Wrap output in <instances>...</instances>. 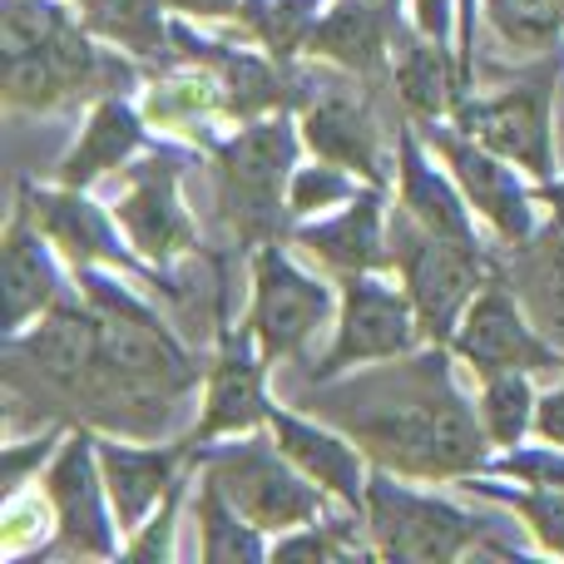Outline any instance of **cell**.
<instances>
[{
  "instance_id": "obj_1",
  "label": "cell",
  "mask_w": 564,
  "mask_h": 564,
  "mask_svg": "<svg viewBox=\"0 0 564 564\" xmlns=\"http://www.w3.org/2000/svg\"><path fill=\"white\" fill-rule=\"evenodd\" d=\"M75 288L99 312V387L89 426L159 436L174 406L198 391V361L174 337L154 302L134 292V278L115 268H75Z\"/></svg>"
},
{
  "instance_id": "obj_2",
  "label": "cell",
  "mask_w": 564,
  "mask_h": 564,
  "mask_svg": "<svg viewBox=\"0 0 564 564\" xmlns=\"http://www.w3.org/2000/svg\"><path fill=\"white\" fill-rule=\"evenodd\" d=\"M351 441L406 480H466L490 466V436L476 406L456 391L451 377V347H431L421 361L401 371L397 391H381L367 411L341 421Z\"/></svg>"
},
{
  "instance_id": "obj_3",
  "label": "cell",
  "mask_w": 564,
  "mask_h": 564,
  "mask_svg": "<svg viewBox=\"0 0 564 564\" xmlns=\"http://www.w3.org/2000/svg\"><path fill=\"white\" fill-rule=\"evenodd\" d=\"M297 149L302 129L292 105L228 129L208 149L218 214L243 253H253L258 243H273V238H288V184L297 174Z\"/></svg>"
},
{
  "instance_id": "obj_4",
  "label": "cell",
  "mask_w": 564,
  "mask_h": 564,
  "mask_svg": "<svg viewBox=\"0 0 564 564\" xmlns=\"http://www.w3.org/2000/svg\"><path fill=\"white\" fill-rule=\"evenodd\" d=\"M6 387L59 401L65 421H89L99 387V312L85 292L59 297L40 322L6 337Z\"/></svg>"
},
{
  "instance_id": "obj_5",
  "label": "cell",
  "mask_w": 564,
  "mask_h": 564,
  "mask_svg": "<svg viewBox=\"0 0 564 564\" xmlns=\"http://www.w3.org/2000/svg\"><path fill=\"white\" fill-rule=\"evenodd\" d=\"M361 530H367L377 560L451 564L460 555L486 550V520L431 496V490H416L406 476H397L387 466H371Z\"/></svg>"
},
{
  "instance_id": "obj_6",
  "label": "cell",
  "mask_w": 564,
  "mask_h": 564,
  "mask_svg": "<svg viewBox=\"0 0 564 564\" xmlns=\"http://www.w3.org/2000/svg\"><path fill=\"white\" fill-rule=\"evenodd\" d=\"M391 263H397L401 288L411 292V307L421 317L426 347H451L466 307L486 282H496L486 243H456V238H436L406 214L391 228Z\"/></svg>"
},
{
  "instance_id": "obj_7",
  "label": "cell",
  "mask_w": 564,
  "mask_h": 564,
  "mask_svg": "<svg viewBox=\"0 0 564 564\" xmlns=\"http://www.w3.org/2000/svg\"><path fill=\"white\" fill-rule=\"evenodd\" d=\"M15 198L30 208V218L40 224V234L55 243V253L69 268H115V273L134 278L139 288H159L164 297H184L178 278L169 268H154L129 234L119 228L115 208L95 204L89 188H69V184H35V178H20Z\"/></svg>"
},
{
  "instance_id": "obj_8",
  "label": "cell",
  "mask_w": 564,
  "mask_h": 564,
  "mask_svg": "<svg viewBox=\"0 0 564 564\" xmlns=\"http://www.w3.org/2000/svg\"><path fill=\"white\" fill-rule=\"evenodd\" d=\"M198 466H208L224 490L234 496V506L253 520L268 535H288V530L307 525L327 510V490L317 480H307L273 441V431H248V436H228V446H204L194 451Z\"/></svg>"
},
{
  "instance_id": "obj_9",
  "label": "cell",
  "mask_w": 564,
  "mask_h": 564,
  "mask_svg": "<svg viewBox=\"0 0 564 564\" xmlns=\"http://www.w3.org/2000/svg\"><path fill=\"white\" fill-rule=\"evenodd\" d=\"M426 341L421 317L411 307V292L401 278L387 273H347L337 278V327H332L327 357L312 367V381L347 377L357 367H377V361H406L411 351Z\"/></svg>"
},
{
  "instance_id": "obj_10",
  "label": "cell",
  "mask_w": 564,
  "mask_h": 564,
  "mask_svg": "<svg viewBox=\"0 0 564 564\" xmlns=\"http://www.w3.org/2000/svg\"><path fill=\"white\" fill-rule=\"evenodd\" d=\"M139 85L134 55L115 50L99 40L95 30L79 20L65 40L25 59H6V105L25 109V115H50V109L79 105V99H105V95H129Z\"/></svg>"
},
{
  "instance_id": "obj_11",
  "label": "cell",
  "mask_w": 564,
  "mask_h": 564,
  "mask_svg": "<svg viewBox=\"0 0 564 564\" xmlns=\"http://www.w3.org/2000/svg\"><path fill=\"white\" fill-rule=\"evenodd\" d=\"M40 490L55 506V540L45 555L55 560H115L124 555V530L115 520L105 490V470H99V426L75 421L50 456Z\"/></svg>"
},
{
  "instance_id": "obj_12",
  "label": "cell",
  "mask_w": 564,
  "mask_h": 564,
  "mask_svg": "<svg viewBox=\"0 0 564 564\" xmlns=\"http://www.w3.org/2000/svg\"><path fill=\"white\" fill-rule=\"evenodd\" d=\"M555 79H560V55L545 59L535 75L510 79L496 95L470 89L456 105L451 124L460 134L480 139L486 149H496L516 169H525L530 178H550L555 174Z\"/></svg>"
},
{
  "instance_id": "obj_13",
  "label": "cell",
  "mask_w": 564,
  "mask_h": 564,
  "mask_svg": "<svg viewBox=\"0 0 564 564\" xmlns=\"http://www.w3.org/2000/svg\"><path fill=\"white\" fill-rule=\"evenodd\" d=\"M426 134V144L436 149V159L451 169V178L460 184L466 204L476 208V218H486L496 228V238L506 248H530L540 234V198H535V178L525 169H516L510 159H500L496 149H486L480 139L460 134L451 119H431L416 124Z\"/></svg>"
},
{
  "instance_id": "obj_14",
  "label": "cell",
  "mask_w": 564,
  "mask_h": 564,
  "mask_svg": "<svg viewBox=\"0 0 564 564\" xmlns=\"http://www.w3.org/2000/svg\"><path fill=\"white\" fill-rule=\"evenodd\" d=\"M292 238L258 243L253 253V297H248L243 322L253 327L258 347L268 361H288L307 347V337L337 312V292L332 282L312 278L297 258L288 253Z\"/></svg>"
},
{
  "instance_id": "obj_15",
  "label": "cell",
  "mask_w": 564,
  "mask_h": 564,
  "mask_svg": "<svg viewBox=\"0 0 564 564\" xmlns=\"http://www.w3.org/2000/svg\"><path fill=\"white\" fill-rule=\"evenodd\" d=\"M268 367H273V361L263 357L253 327H248V322H228L224 292H218V347H214V361H208V371H204L198 421L184 436L188 446L204 451V446H214V441L263 431L268 411H273V397H268Z\"/></svg>"
},
{
  "instance_id": "obj_16",
  "label": "cell",
  "mask_w": 564,
  "mask_h": 564,
  "mask_svg": "<svg viewBox=\"0 0 564 564\" xmlns=\"http://www.w3.org/2000/svg\"><path fill=\"white\" fill-rule=\"evenodd\" d=\"M124 174V188L109 208H115L119 228L129 234V243L149 258L154 268L174 273L178 258L198 253V224L184 208V154H169V149H149L139 154Z\"/></svg>"
},
{
  "instance_id": "obj_17",
  "label": "cell",
  "mask_w": 564,
  "mask_h": 564,
  "mask_svg": "<svg viewBox=\"0 0 564 564\" xmlns=\"http://www.w3.org/2000/svg\"><path fill=\"white\" fill-rule=\"evenodd\" d=\"M292 109H297L302 144L312 149V159H332V164L351 169L361 184L387 188L391 174L381 164V124L367 95L337 85V79H312L292 65Z\"/></svg>"
},
{
  "instance_id": "obj_18",
  "label": "cell",
  "mask_w": 564,
  "mask_h": 564,
  "mask_svg": "<svg viewBox=\"0 0 564 564\" xmlns=\"http://www.w3.org/2000/svg\"><path fill=\"white\" fill-rule=\"evenodd\" d=\"M451 357L466 361L476 377L490 371H555L564 367V347L550 341L545 332L530 322L525 302L506 288V282H486L476 302L466 307L456 337H451Z\"/></svg>"
},
{
  "instance_id": "obj_19",
  "label": "cell",
  "mask_w": 564,
  "mask_h": 564,
  "mask_svg": "<svg viewBox=\"0 0 564 564\" xmlns=\"http://www.w3.org/2000/svg\"><path fill=\"white\" fill-rule=\"evenodd\" d=\"M288 238L307 258H317L327 273H391V228H387V188L361 184L341 208L317 218H302Z\"/></svg>"
},
{
  "instance_id": "obj_20",
  "label": "cell",
  "mask_w": 564,
  "mask_h": 564,
  "mask_svg": "<svg viewBox=\"0 0 564 564\" xmlns=\"http://www.w3.org/2000/svg\"><path fill=\"white\" fill-rule=\"evenodd\" d=\"M169 40H174V59H194V65H204L224 85L238 124L292 105V65L273 59L268 50H238V45H224V40H208L184 15H174Z\"/></svg>"
},
{
  "instance_id": "obj_21",
  "label": "cell",
  "mask_w": 564,
  "mask_h": 564,
  "mask_svg": "<svg viewBox=\"0 0 564 564\" xmlns=\"http://www.w3.org/2000/svg\"><path fill=\"white\" fill-rule=\"evenodd\" d=\"M268 431L282 446V456L302 470L307 480H317L337 506H347L351 516H367V480H371V456L347 436V431H332L322 421L302 416L292 406H278L268 411Z\"/></svg>"
},
{
  "instance_id": "obj_22",
  "label": "cell",
  "mask_w": 564,
  "mask_h": 564,
  "mask_svg": "<svg viewBox=\"0 0 564 564\" xmlns=\"http://www.w3.org/2000/svg\"><path fill=\"white\" fill-rule=\"evenodd\" d=\"M194 446L188 441H169V446H134L119 431H99V470H105V490L109 506H115V520L124 530V540L144 525L159 510V500L174 490L178 476H188L194 466Z\"/></svg>"
},
{
  "instance_id": "obj_23",
  "label": "cell",
  "mask_w": 564,
  "mask_h": 564,
  "mask_svg": "<svg viewBox=\"0 0 564 564\" xmlns=\"http://www.w3.org/2000/svg\"><path fill=\"white\" fill-rule=\"evenodd\" d=\"M391 169H397V204L411 224H421L436 238L480 243L476 238V208L466 204L460 184L436 159V149L426 144V134L416 129V119H401L397 124V164Z\"/></svg>"
},
{
  "instance_id": "obj_24",
  "label": "cell",
  "mask_w": 564,
  "mask_h": 564,
  "mask_svg": "<svg viewBox=\"0 0 564 564\" xmlns=\"http://www.w3.org/2000/svg\"><path fill=\"white\" fill-rule=\"evenodd\" d=\"M139 109H144V119L154 129H169V134L188 139V144L204 149V154L228 129H238L224 85H218L204 65H194V59H174L169 69H154Z\"/></svg>"
},
{
  "instance_id": "obj_25",
  "label": "cell",
  "mask_w": 564,
  "mask_h": 564,
  "mask_svg": "<svg viewBox=\"0 0 564 564\" xmlns=\"http://www.w3.org/2000/svg\"><path fill=\"white\" fill-rule=\"evenodd\" d=\"M397 50V6L387 0H327L307 35V59L332 65L351 79H377Z\"/></svg>"
},
{
  "instance_id": "obj_26",
  "label": "cell",
  "mask_w": 564,
  "mask_h": 564,
  "mask_svg": "<svg viewBox=\"0 0 564 564\" xmlns=\"http://www.w3.org/2000/svg\"><path fill=\"white\" fill-rule=\"evenodd\" d=\"M0 292H6V337L25 332L40 322L59 297H65V278L55 263V243L40 234L25 204H15L0 238Z\"/></svg>"
},
{
  "instance_id": "obj_27",
  "label": "cell",
  "mask_w": 564,
  "mask_h": 564,
  "mask_svg": "<svg viewBox=\"0 0 564 564\" xmlns=\"http://www.w3.org/2000/svg\"><path fill=\"white\" fill-rule=\"evenodd\" d=\"M149 134H154V124H149L144 109H139L129 95L95 99L79 139L69 144V154L59 159L55 178L69 188H89L95 178L115 174V169H129L139 154H149V144H154Z\"/></svg>"
},
{
  "instance_id": "obj_28",
  "label": "cell",
  "mask_w": 564,
  "mask_h": 564,
  "mask_svg": "<svg viewBox=\"0 0 564 564\" xmlns=\"http://www.w3.org/2000/svg\"><path fill=\"white\" fill-rule=\"evenodd\" d=\"M391 85L406 109V119L431 124V119H451L456 105L470 95V79L460 69V55L446 40H431L411 25L401 50H391Z\"/></svg>"
},
{
  "instance_id": "obj_29",
  "label": "cell",
  "mask_w": 564,
  "mask_h": 564,
  "mask_svg": "<svg viewBox=\"0 0 564 564\" xmlns=\"http://www.w3.org/2000/svg\"><path fill=\"white\" fill-rule=\"evenodd\" d=\"M198 560L204 564H263L273 560V535L258 530L243 510L234 506V496L224 490V480L204 466L198 480Z\"/></svg>"
},
{
  "instance_id": "obj_30",
  "label": "cell",
  "mask_w": 564,
  "mask_h": 564,
  "mask_svg": "<svg viewBox=\"0 0 564 564\" xmlns=\"http://www.w3.org/2000/svg\"><path fill=\"white\" fill-rule=\"evenodd\" d=\"M79 20L95 30L99 40H109L115 50L134 59H164L174 55V10L169 0H75Z\"/></svg>"
},
{
  "instance_id": "obj_31",
  "label": "cell",
  "mask_w": 564,
  "mask_h": 564,
  "mask_svg": "<svg viewBox=\"0 0 564 564\" xmlns=\"http://www.w3.org/2000/svg\"><path fill=\"white\" fill-rule=\"evenodd\" d=\"M535 411H540L535 371H490V377H480L476 416L496 451L525 446V436H535Z\"/></svg>"
},
{
  "instance_id": "obj_32",
  "label": "cell",
  "mask_w": 564,
  "mask_h": 564,
  "mask_svg": "<svg viewBox=\"0 0 564 564\" xmlns=\"http://www.w3.org/2000/svg\"><path fill=\"white\" fill-rule=\"evenodd\" d=\"M460 490L506 506L510 516L530 530V540H535L540 555L564 560V490H535V486H520V480L510 486L506 476H486V470H480V476H466Z\"/></svg>"
},
{
  "instance_id": "obj_33",
  "label": "cell",
  "mask_w": 564,
  "mask_h": 564,
  "mask_svg": "<svg viewBox=\"0 0 564 564\" xmlns=\"http://www.w3.org/2000/svg\"><path fill=\"white\" fill-rule=\"evenodd\" d=\"M322 10L327 0H248L238 10V30L282 65H297V55H307V35Z\"/></svg>"
},
{
  "instance_id": "obj_34",
  "label": "cell",
  "mask_w": 564,
  "mask_h": 564,
  "mask_svg": "<svg viewBox=\"0 0 564 564\" xmlns=\"http://www.w3.org/2000/svg\"><path fill=\"white\" fill-rule=\"evenodd\" d=\"M79 25L75 0H0V59L50 50Z\"/></svg>"
},
{
  "instance_id": "obj_35",
  "label": "cell",
  "mask_w": 564,
  "mask_h": 564,
  "mask_svg": "<svg viewBox=\"0 0 564 564\" xmlns=\"http://www.w3.org/2000/svg\"><path fill=\"white\" fill-rule=\"evenodd\" d=\"M480 10L506 45L530 55H550L564 35V0H480Z\"/></svg>"
},
{
  "instance_id": "obj_36",
  "label": "cell",
  "mask_w": 564,
  "mask_h": 564,
  "mask_svg": "<svg viewBox=\"0 0 564 564\" xmlns=\"http://www.w3.org/2000/svg\"><path fill=\"white\" fill-rule=\"evenodd\" d=\"M50 540H55V506L40 490V480L25 490H10L0 506V560L45 555Z\"/></svg>"
},
{
  "instance_id": "obj_37",
  "label": "cell",
  "mask_w": 564,
  "mask_h": 564,
  "mask_svg": "<svg viewBox=\"0 0 564 564\" xmlns=\"http://www.w3.org/2000/svg\"><path fill=\"white\" fill-rule=\"evenodd\" d=\"M273 560H377L371 555V540L357 535L351 520H307V525L288 530V535L273 540Z\"/></svg>"
},
{
  "instance_id": "obj_38",
  "label": "cell",
  "mask_w": 564,
  "mask_h": 564,
  "mask_svg": "<svg viewBox=\"0 0 564 564\" xmlns=\"http://www.w3.org/2000/svg\"><path fill=\"white\" fill-rule=\"evenodd\" d=\"M357 188H361V178L351 174V169L332 164V159H312V164L297 169L292 184H288V218L302 224V218L332 214V208H341Z\"/></svg>"
},
{
  "instance_id": "obj_39",
  "label": "cell",
  "mask_w": 564,
  "mask_h": 564,
  "mask_svg": "<svg viewBox=\"0 0 564 564\" xmlns=\"http://www.w3.org/2000/svg\"><path fill=\"white\" fill-rule=\"evenodd\" d=\"M486 476H506L535 490H564V446H550V441H540V446H510L500 456H490Z\"/></svg>"
},
{
  "instance_id": "obj_40",
  "label": "cell",
  "mask_w": 564,
  "mask_h": 564,
  "mask_svg": "<svg viewBox=\"0 0 564 564\" xmlns=\"http://www.w3.org/2000/svg\"><path fill=\"white\" fill-rule=\"evenodd\" d=\"M65 431H69V421L59 416V421H50V426L40 431L35 441H15V446L0 451V486H6V496H10V490L35 486V480H40V466H50V456L59 451Z\"/></svg>"
},
{
  "instance_id": "obj_41",
  "label": "cell",
  "mask_w": 564,
  "mask_h": 564,
  "mask_svg": "<svg viewBox=\"0 0 564 564\" xmlns=\"http://www.w3.org/2000/svg\"><path fill=\"white\" fill-rule=\"evenodd\" d=\"M184 486H188V476H178L174 490L159 500L154 516H149L144 525H139L134 535L124 540V560H144V564L174 560V516H178V500H184Z\"/></svg>"
},
{
  "instance_id": "obj_42",
  "label": "cell",
  "mask_w": 564,
  "mask_h": 564,
  "mask_svg": "<svg viewBox=\"0 0 564 564\" xmlns=\"http://www.w3.org/2000/svg\"><path fill=\"white\" fill-rule=\"evenodd\" d=\"M535 441L564 446V387L540 391V411H535Z\"/></svg>"
},
{
  "instance_id": "obj_43",
  "label": "cell",
  "mask_w": 564,
  "mask_h": 564,
  "mask_svg": "<svg viewBox=\"0 0 564 564\" xmlns=\"http://www.w3.org/2000/svg\"><path fill=\"white\" fill-rule=\"evenodd\" d=\"M248 0H169V10L184 20H198V25H208V20H238V10H243Z\"/></svg>"
},
{
  "instance_id": "obj_44",
  "label": "cell",
  "mask_w": 564,
  "mask_h": 564,
  "mask_svg": "<svg viewBox=\"0 0 564 564\" xmlns=\"http://www.w3.org/2000/svg\"><path fill=\"white\" fill-rule=\"evenodd\" d=\"M535 198L540 208H550V228H564V174L535 178Z\"/></svg>"
},
{
  "instance_id": "obj_45",
  "label": "cell",
  "mask_w": 564,
  "mask_h": 564,
  "mask_svg": "<svg viewBox=\"0 0 564 564\" xmlns=\"http://www.w3.org/2000/svg\"><path fill=\"white\" fill-rule=\"evenodd\" d=\"M387 6H401V0H387Z\"/></svg>"
}]
</instances>
